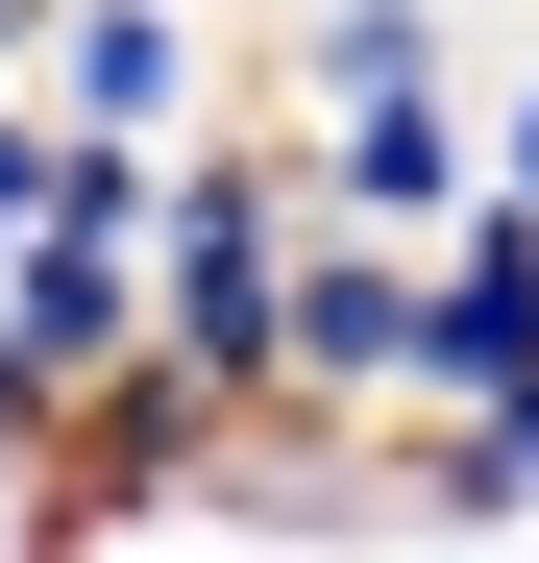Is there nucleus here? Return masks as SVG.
Here are the masks:
<instances>
[{"instance_id":"obj_1","label":"nucleus","mask_w":539,"mask_h":563,"mask_svg":"<svg viewBox=\"0 0 539 563\" xmlns=\"http://www.w3.org/2000/svg\"><path fill=\"white\" fill-rule=\"evenodd\" d=\"M270 393L319 417H417V221H295V319H270Z\"/></svg>"},{"instance_id":"obj_2","label":"nucleus","mask_w":539,"mask_h":563,"mask_svg":"<svg viewBox=\"0 0 539 563\" xmlns=\"http://www.w3.org/2000/svg\"><path fill=\"white\" fill-rule=\"evenodd\" d=\"M221 99H245V74H221L197 0H74V25H50V123L74 147H197Z\"/></svg>"},{"instance_id":"obj_3","label":"nucleus","mask_w":539,"mask_h":563,"mask_svg":"<svg viewBox=\"0 0 539 563\" xmlns=\"http://www.w3.org/2000/svg\"><path fill=\"white\" fill-rule=\"evenodd\" d=\"M539 367V197H466L417 245V417H466V393H515Z\"/></svg>"},{"instance_id":"obj_4","label":"nucleus","mask_w":539,"mask_h":563,"mask_svg":"<svg viewBox=\"0 0 539 563\" xmlns=\"http://www.w3.org/2000/svg\"><path fill=\"white\" fill-rule=\"evenodd\" d=\"M295 172H319L343 221H417V245H441V221L491 197V74H441V99H343V123H295Z\"/></svg>"},{"instance_id":"obj_5","label":"nucleus","mask_w":539,"mask_h":563,"mask_svg":"<svg viewBox=\"0 0 539 563\" xmlns=\"http://www.w3.org/2000/svg\"><path fill=\"white\" fill-rule=\"evenodd\" d=\"M50 197H74V123H50V74H0V245H25Z\"/></svg>"},{"instance_id":"obj_6","label":"nucleus","mask_w":539,"mask_h":563,"mask_svg":"<svg viewBox=\"0 0 539 563\" xmlns=\"http://www.w3.org/2000/svg\"><path fill=\"white\" fill-rule=\"evenodd\" d=\"M0 563H50V441L0 417Z\"/></svg>"},{"instance_id":"obj_7","label":"nucleus","mask_w":539,"mask_h":563,"mask_svg":"<svg viewBox=\"0 0 539 563\" xmlns=\"http://www.w3.org/2000/svg\"><path fill=\"white\" fill-rule=\"evenodd\" d=\"M491 197H539V74H491Z\"/></svg>"},{"instance_id":"obj_8","label":"nucleus","mask_w":539,"mask_h":563,"mask_svg":"<svg viewBox=\"0 0 539 563\" xmlns=\"http://www.w3.org/2000/svg\"><path fill=\"white\" fill-rule=\"evenodd\" d=\"M50 25H74V0H0V74H50Z\"/></svg>"},{"instance_id":"obj_9","label":"nucleus","mask_w":539,"mask_h":563,"mask_svg":"<svg viewBox=\"0 0 539 563\" xmlns=\"http://www.w3.org/2000/svg\"><path fill=\"white\" fill-rule=\"evenodd\" d=\"M466 417H491V441H515V465H539V367H515V393H466Z\"/></svg>"}]
</instances>
